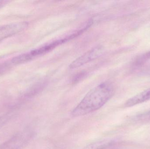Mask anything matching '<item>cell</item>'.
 Masks as SVG:
<instances>
[{
	"mask_svg": "<svg viewBox=\"0 0 150 149\" xmlns=\"http://www.w3.org/2000/svg\"><path fill=\"white\" fill-rule=\"evenodd\" d=\"M9 2L7 1H0V9L5 6Z\"/></svg>",
	"mask_w": 150,
	"mask_h": 149,
	"instance_id": "11",
	"label": "cell"
},
{
	"mask_svg": "<svg viewBox=\"0 0 150 149\" xmlns=\"http://www.w3.org/2000/svg\"><path fill=\"white\" fill-rule=\"evenodd\" d=\"M83 32V31L81 29L76 31L74 33L67 36L65 37L57 39L39 48L16 56L11 59V63L14 64H20L30 61L39 56H42L51 51L60 45L74 39L75 38L81 35Z\"/></svg>",
	"mask_w": 150,
	"mask_h": 149,
	"instance_id": "2",
	"label": "cell"
},
{
	"mask_svg": "<svg viewBox=\"0 0 150 149\" xmlns=\"http://www.w3.org/2000/svg\"><path fill=\"white\" fill-rule=\"evenodd\" d=\"M150 100V88L141 92L140 93L129 99L125 106L127 107H130Z\"/></svg>",
	"mask_w": 150,
	"mask_h": 149,
	"instance_id": "6",
	"label": "cell"
},
{
	"mask_svg": "<svg viewBox=\"0 0 150 149\" xmlns=\"http://www.w3.org/2000/svg\"><path fill=\"white\" fill-rule=\"evenodd\" d=\"M138 117L140 120H150V111L147 113L141 115Z\"/></svg>",
	"mask_w": 150,
	"mask_h": 149,
	"instance_id": "10",
	"label": "cell"
},
{
	"mask_svg": "<svg viewBox=\"0 0 150 149\" xmlns=\"http://www.w3.org/2000/svg\"><path fill=\"white\" fill-rule=\"evenodd\" d=\"M29 134L21 133L17 134L0 146V149H19L28 141Z\"/></svg>",
	"mask_w": 150,
	"mask_h": 149,
	"instance_id": "5",
	"label": "cell"
},
{
	"mask_svg": "<svg viewBox=\"0 0 150 149\" xmlns=\"http://www.w3.org/2000/svg\"><path fill=\"white\" fill-rule=\"evenodd\" d=\"M150 59V51L139 56L133 63L134 67H139Z\"/></svg>",
	"mask_w": 150,
	"mask_h": 149,
	"instance_id": "8",
	"label": "cell"
},
{
	"mask_svg": "<svg viewBox=\"0 0 150 149\" xmlns=\"http://www.w3.org/2000/svg\"><path fill=\"white\" fill-rule=\"evenodd\" d=\"M116 142L110 140H104L91 143L83 149H118Z\"/></svg>",
	"mask_w": 150,
	"mask_h": 149,
	"instance_id": "7",
	"label": "cell"
},
{
	"mask_svg": "<svg viewBox=\"0 0 150 149\" xmlns=\"http://www.w3.org/2000/svg\"><path fill=\"white\" fill-rule=\"evenodd\" d=\"M114 93L113 85L109 82L100 83L89 91L71 112L74 117L91 113L104 106Z\"/></svg>",
	"mask_w": 150,
	"mask_h": 149,
	"instance_id": "1",
	"label": "cell"
},
{
	"mask_svg": "<svg viewBox=\"0 0 150 149\" xmlns=\"http://www.w3.org/2000/svg\"><path fill=\"white\" fill-rule=\"evenodd\" d=\"M104 52L103 46L100 45L96 46L76 59L70 64L69 68L74 69L80 67L92 60L97 59L100 57Z\"/></svg>",
	"mask_w": 150,
	"mask_h": 149,
	"instance_id": "3",
	"label": "cell"
},
{
	"mask_svg": "<svg viewBox=\"0 0 150 149\" xmlns=\"http://www.w3.org/2000/svg\"><path fill=\"white\" fill-rule=\"evenodd\" d=\"M144 73L147 75H150V65L145 69L144 71Z\"/></svg>",
	"mask_w": 150,
	"mask_h": 149,
	"instance_id": "12",
	"label": "cell"
},
{
	"mask_svg": "<svg viewBox=\"0 0 150 149\" xmlns=\"http://www.w3.org/2000/svg\"><path fill=\"white\" fill-rule=\"evenodd\" d=\"M9 119V117L7 115L0 117V128L7 123Z\"/></svg>",
	"mask_w": 150,
	"mask_h": 149,
	"instance_id": "9",
	"label": "cell"
},
{
	"mask_svg": "<svg viewBox=\"0 0 150 149\" xmlns=\"http://www.w3.org/2000/svg\"><path fill=\"white\" fill-rule=\"evenodd\" d=\"M27 25L25 22H18L0 26V42L23 31Z\"/></svg>",
	"mask_w": 150,
	"mask_h": 149,
	"instance_id": "4",
	"label": "cell"
}]
</instances>
